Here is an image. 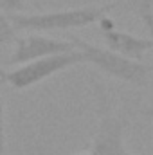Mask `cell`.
Returning <instances> with one entry per match:
<instances>
[{"label": "cell", "mask_w": 153, "mask_h": 155, "mask_svg": "<svg viewBox=\"0 0 153 155\" xmlns=\"http://www.w3.org/2000/svg\"><path fill=\"white\" fill-rule=\"evenodd\" d=\"M114 9V4L106 5H85L63 11L49 13H9V20L16 31L27 33H52V31H69L81 29L99 22Z\"/></svg>", "instance_id": "cell-1"}, {"label": "cell", "mask_w": 153, "mask_h": 155, "mask_svg": "<svg viewBox=\"0 0 153 155\" xmlns=\"http://www.w3.org/2000/svg\"><path fill=\"white\" fill-rule=\"evenodd\" d=\"M69 40L76 45V49H79L85 54L86 63L94 65L103 74L115 78L119 81H124V83H132V85H146L151 69L148 65H144L142 61L130 60L126 56H121L114 51H110L108 47L106 49L97 47L90 41L77 38V36H72Z\"/></svg>", "instance_id": "cell-2"}, {"label": "cell", "mask_w": 153, "mask_h": 155, "mask_svg": "<svg viewBox=\"0 0 153 155\" xmlns=\"http://www.w3.org/2000/svg\"><path fill=\"white\" fill-rule=\"evenodd\" d=\"M81 63H86V58L79 49H74V51L50 54V56H43L38 60L22 63L20 67H16L13 71H2L0 69V79L9 83L16 90H25L29 87H34V85L41 83L47 78L54 76L58 72H63L70 67L81 65Z\"/></svg>", "instance_id": "cell-3"}, {"label": "cell", "mask_w": 153, "mask_h": 155, "mask_svg": "<svg viewBox=\"0 0 153 155\" xmlns=\"http://www.w3.org/2000/svg\"><path fill=\"white\" fill-rule=\"evenodd\" d=\"M99 124L92 141V155H133L124 144L126 121L112 112L106 96L99 90Z\"/></svg>", "instance_id": "cell-4"}, {"label": "cell", "mask_w": 153, "mask_h": 155, "mask_svg": "<svg viewBox=\"0 0 153 155\" xmlns=\"http://www.w3.org/2000/svg\"><path fill=\"white\" fill-rule=\"evenodd\" d=\"M76 45L70 40H56L41 35H27V36H16L15 38V49L11 58L7 60L9 65H22L33 60H38L43 56L60 54L67 51H74Z\"/></svg>", "instance_id": "cell-5"}, {"label": "cell", "mask_w": 153, "mask_h": 155, "mask_svg": "<svg viewBox=\"0 0 153 155\" xmlns=\"http://www.w3.org/2000/svg\"><path fill=\"white\" fill-rule=\"evenodd\" d=\"M99 29H101V35L105 40V45L110 51H114L121 56H126L130 60L142 61L144 54L150 49H153L151 38H141V36H135L132 33L117 29L114 20H110L108 16H103L99 20Z\"/></svg>", "instance_id": "cell-6"}, {"label": "cell", "mask_w": 153, "mask_h": 155, "mask_svg": "<svg viewBox=\"0 0 153 155\" xmlns=\"http://www.w3.org/2000/svg\"><path fill=\"white\" fill-rule=\"evenodd\" d=\"M124 2L133 11V15L139 16V20L148 29L150 38L153 40V0H124Z\"/></svg>", "instance_id": "cell-7"}, {"label": "cell", "mask_w": 153, "mask_h": 155, "mask_svg": "<svg viewBox=\"0 0 153 155\" xmlns=\"http://www.w3.org/2000/svg\"><path fill=\"white\" fill-rule=\"evenodd\" d=\"M16 38V29L13 27L7 13L0 9V43H15Z\"/></svg>", "instance_id": "cell-8"}, {"label": "cell", "mask_w": 153, "mask_h": 155, "mask_svg": "<svg viewBox=\"0 0 153 155\" xmlns=\"http://www.w3.org/2000/svg\"><path fill=\"white\" fill-rule=\"evenodd\" d=\"M0 9L4 13H22L25 9V0H0Z\"/></svg>", "instance_id": "cell-9"}, {"label": "cell", "mask_w": 153, "mask_h": 155, "mask_svg": "<svg viewBox=\"0 0 153 155\" xmlns=\"http://www.w3.org/2000/svg\"><path fill=\"white\" fill-rule=\"evenodd\" d=\"M5 153V117H4V99L0 96V155Z\"/></svg>", "instance_id": "cell-10"}, {"label": "cell", "mask_w": 153, "mask_h": 155, "mask_svg": "<svg viewBox=\"0 0 153 155\" xmlns=\"http://www.w3.org/2000/svg\"><path fill=\"white\" fill-rule=\"evenodd\" d=\"M142 114H144V116H148V117H150V119L153 121V108H150V107L142 108Z\"/></svg>", "instance_id": "cell-11"}, {"label": "cell", "mask_w": 153, "mask_h": 155, "mask_svg": "<svg viewBox=\"0 0 153 155\" xmlns=\"http://www.w3.org/2000/svg\"><path fill=\"white\" fill-rule=\"evenodd\" d=\"M74 155H92L90 152H77V153H74Z\"/></svg>", "instance_id": "cell-12"}]
</instances>
